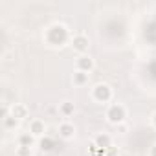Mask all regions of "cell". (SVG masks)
<instances>
[{
    "instance_id": "cell-1",
    "label": "cell",
    "mask_w": 156,
    "mask_h": 156,
    "mask_svg": "<svg viewBox=\"0 0 156 156\" xmlns=\"http://www.w3.org/2000/svg\"><path fill=\"white\" fill-rule=\"evenodd\" d=\"M107 118H108V121H110V123H114V125L123 123V119H125V107H123V105H119V103L110 105V108L107 110Z\"/></svg>"
},
{
    "instance_id": "cell-2",
    "label": "cell",
    "mask_w": 156,
    "mask_h": 156,
    "mask_svg": "<svg viewBox=\"0 0 156 156\" xmlns=\"http://www.w3.org/2000/svg\"><path fill=\"white\" fill-rule=\"evenodd\" d=\"M92 96H94L96 101H99V103H107V101L112 98V92H110V87L103 83V85H98V87L94 88Z\"/></svg>"
},
{
    "instance_id": "cell-3",
    "label": "cell",
    "mask_w": 156,
    "mask_h": 156,
    "mask_svg": "<svg viewBox=\"0 0 156 156\" xmlns=\"http://www.w3.org/2000/svg\"><path fill=\"white\" fill-rule=\"evenodd\" d=\"M72 46H73V50L75 51H79V53H85L87 50H88V46H90V42H88V37L87 35H75L73 39H72Z\"/></svg>"
},
{
    "instance_id": "cell-4",
    "label": "cell",
    "mask_w": 156,
    "mask_h": 156,
    "mask_svg": "<svg viewBox=\"0 0 156 156\" xmlns=\"http://www.w3.org/2000/svg\"><path fill=\"white\" fill-rule=\"evenodd\" d=\"M75 66H77V70H81V72H90L92 68H94V61H92V57L90 55H81L79 59L75 61Z\"/></svg>"
},
{
    "instance_id": "cell-5",
    "label": "cell",
    "mask_w": 156,
    "mask_h": 156,
    "mask_svg": "<svg viewBox=\"0 0 156 156\" xmlns=\"http://www.w3.org/2000/svg\"><path fill=\"white\" fill-rule=\"evenodd\" d=\"M44 132H46V125H44V121H41V119H33V121L30 123V134H33L35 138H41Z\"/></svg>"
},
{
    "instance_id": "cell-6",
    "label": "cell",
    "mask_w": 156,
    "mask_h": 156,
    "mask_svg": "<svg viewBox=\"0 0 156 156\" xmlns=\"http://www.w3.org/2000/svg\"><path fill=\"white\" fill-rule=\"evenodd\" d=\"M73 134H75V127H73L70 121H64V123L59 125V136H61V138L70 140V138H73Z\"/></svg>"
},
{
    "instance_id": "cell-7",
    "label": "cell",
    "mask_w": 156,
    "mask_h": 156,
    "mask_svg": "<svg viewBox=\"0 0 156 156\" xmlns=\"http://www.w3.org/2000/svg\"><path fill=\"white\" fill-rule=\"evenodd\" d=\"M11 116L17 118L19 121H20V119H26V118H28V107L22 105V103H15V105L11 107Z\"/></svg>"
},
{
    "instance_id": "cell-8",
    "label": "cell",
    "mask_w": 156,
    "mask_h": 156,
    "mask_svg": "<svg viewBox=\"0 0 156 156\" xmlns=\"http://www.w3.org/2000/svg\"><path fill=\"white\" fill-rule=\"evenodd\" d=\"M94 145H96V147H99L101 151H107V149H110V147H112V138H110L108 134H99V136H96Z\"/></svg>"
},
{
    "instance_id": "cell-9",
    "label": "cell",
    "mask_w": 156,
    "mask_h": 156,
    "mask_svg": "<svg viewBox=\"0 0 156 156\" xmlns=\"http://www.w3.org/2000/svg\"><path fill=\"white\" fill-rule=\"evenodd\" d=\"M72 81L75 87H83L88 83V73L87 72H81V70H75L73 72V77H72Z\"/></svg>"
},
{
    "instance_id": "cell-10",
    "label": "cell",
    "mask_w": 156,
    "mask_h": 156,
    "mask_svg": "<svg viewBox=\"0 0 156 156\" xmlns=\"http://www.w3.org/2000/svg\"><path fill=\"white\" fill-rule=\"evenodd\" d=\"M33 141H35V136H33V134H30V132H26V134H20V136H19V147H31V145H33Z\"/></svg>"
},
{
    "instance_id": "cell-11",
    "label": "cell",
    "mask_w": 156,
    "mask_h": 156,
    "mask_svg": "<svg viewBox=\"0 0 156 156\" xmlns=\"http://www.w3.org/2000/svg\"><path fill=\"white\" fill-rule=\"evenodd\" d=\"M59 110L62 112V116H72V114H73V110H75V107H73V103L64 101V103L59 107Z\"/></svg>"
},
{
    "instance_id": "cell-12",
    "label": "cell",
    "mask_w": 156,
    "mask_h": 156,
    "mask_svg": "<svg viewBox=\"0 0 156 156\" xmlns=\"http://www.w3.org/2000/svg\"><path fill=\"white\" fill-rule=\"evenodd\" d=\"M4 125H6V129H15V127H19V119L13 118L11 114H6L4 116Z\"/></svg>"
},
{
    "instance_id": "cell-13",
    "label": "cell",
    "mask_w": 156,
    "mask_h": 156,
    "mask_svg": "<svg viewBox=\"0 0 156 156\" xmlns=\"http://www.w3.org/2000/svg\"><path fill=\"white\" fill-rule=\"evenodd\" d=\"M17 154L19 156H30L31 154V147H19L17 149Z\"/></svg>"
},
{
    "instance_id": "cell-14",
    "label": "cell",
    "mask_w": 156,
    "mask_h": 156,
    "mask_svg": "<svg viewBox=\"0 0 156 156\" xmlns=\"http://www.w3.org/2000/svg\"><path fill=\"white\" fill-rule=\"evenodd\" d=\"M118 130H119V132H127V125L119 123V125H118Z\"/></svg>"
},
{
    "instance_id": "cell-15",
    "label": "cell",
    "mask_w": 156,
    "mask_h": 156,
    "mask_svg": "<svg viewBox=\"0 0 156 156\" xmlns=\"http://www.w3.org/2000/svg\"><path fill=\"white\" fill-rule=\"evenodd\" d=\"M151 156H156V145H152V149H151Z\"/></svg>"
},
{
    "instance_id": "cell-16",
    "label": "cell",
    "mask_w": 156,
    "mask_h": 156,
    "mask_svg": "<svg viewBox=\"0 0 156 156\" xmlns=\"http://www.w3.org/2000/svg\"><path fill=\"white\" fill-rule=\"evenodd\" d=\"M152 123H154V127H156V112H154V116H152Z\"/></svg>"
}]
</instances>
